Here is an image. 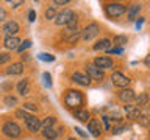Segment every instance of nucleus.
Listing matches in <instances>:
<instances>
[{"label": "nucleus", "instance_id": "1", "mask_svg": "<svg viewBox=\"0 0 150 140\" xmlns=\"http://www.w3.org/2000/svg\"><path fill=\"white\" fill-rule=\"evenodd\" d=\"M84 103V97L83 93L80 90H67L64 95V104L70 107V109H80V106H81Z\"/></svg>", "mask_w": 150, "mask_h": 140}, {"label": "nucleus", "instance_id": "2", "mask_svg": "<svg viewBox=\"0 0 150 140\" xmlns=\"http://www.w3.org/2000/svg\"><path fill=\"white\" fill-rule=\"evenodd\" d=\"M105 11H106V16L108 17H120L124 16V14L127 13V6L124 3H117V2H112V3H108L105 6Z\"/></svg>", "mask_w": 150, "mask_h": 140}, {"label": "nucleus", "instance_id": "3", "mask_svg": "<svg viewBox=\"0 0 150 140\" xmlns=\"http://www.w3.org/2000/svg\"><path fill=\"white\" fill-rule=\"evenodd\" d=\"M2 131H3V134L9 139H17L22 132L21 126H19L16 121H6V123H3Z\"/></svg>", "mask_w": 150, "mask_h": 140}, {"label": "nucleus", "instance_id": "4", "mask_svg": "<svg viewBox=\"0 0 150 140\" xmlns=\"http://www.w3.org/2000/svg\"><path fill=\"white\" fill-rule=\"evenodd\" d=\"M75 16V13L72 9H64L61 11L59 14H56V19H55V23L58 27H67V23L70 22V19Z\"/></svg>", "mask_w": 150, "mask_h": 140}, {"label": "nucleus", "instance_id": "5", "mask_svg": "<svg viewBox=\"0 0 150 140\" xmlns=\"http://www.w3.org/2000/svg\"><path fill=\"white\" fill-rule=\"evenodd\" d=\"M111 83L119 89H127L130 84V78L125 76V75H122L120 72H114L111 75Z\"/></svg>", "mask_w": 150, "mask_h": 140}, {"label": "nucleus", "instance_id": "6", "mask_svg": "<svg viewBox=\"0 0 150 140\" xmlns=\"http://www.w3.org/2000/svg\"><path fill=\"white\" fill-rule=\"evenodd\" d=\"M98 31H100V27L97 25V23H89V25L84 28V30L81 31V37L84 42L88 41H92L94 37H96L98 34Z\"/></svg>", "mask_w": 150, "mask_h": 140}, {"label": "nucleus", "instance_id": "7", "mask_svg": "<svg viewBox=\"0 0 150 140\" xmlns=\"http://www.w3.org/2000/svg\"><path fill=\"white\" fill-rule=\"evenodd\" d=\"M86 75L91 79H94V81H102L103 79V70H100L98 67H96L94 64H88L86 65Z\"/></svg>", "mask_w": 150, "mask_h": 140}, {"label": "nucleus", "instance_id": "8", "mask_svg": "<svg viewBox=\"0 0 150 140\" xmlns=\"http://www.w3.org/2000/svg\"><path fill=\"white\" fill-rule=\"evenodd\" d=\"M94 65L98 67L100 70H108L114 65V62H112V59L108 58V56H97V58L94 59Z\"/></svg>", "mask_w": 150, "mask_h": 140}, {"label": "nucleus", "instance_id": "9", "mask_svg": "<svg viewBox=\"0 0 150 140\" xmlns=\"http://www.w3.org/2000/svg\"><path fill=\"white\" fill-rule=\"evenodd\" d=\"M25 126L28 128V131H31V132H38V131L41 129V121H39V118H36L35 115L28 114L25 117Z\"/></svg>", "mask_w": 150, "mask_h": 140}, {"label": "nucleus", "instance_id": "10", "mask_svg": "<svg viewBox=\"0 0 150 140\" xmlns=\"http://www.w3.org/2000/svg\"><path fill=\"white\" fill-rule=\"evenodd\" d=\"M124 112H125L127 118H130V120H136V121H138V118L141 117V111L138 109V106L127 104V106H124Z\"/></svg>", "mask_w": 150, "mask_h": 140}, {"label": "nucleus", "instance_id": "11", "mask_svg": "<svg viewBox=\"0 0 150 140\" xmlns=\"http://www.w3.org/2000/svg\"><path fill=\"white\" fill-rule=\"evenodd\" d=\"M80 36H81V31H78V28H72V30H66L64 33V41L69 42V44H75Z\"/></svg>", "mask_w": 150, "mask_h": 140}, {"label": "nucleus", "instance_id": "12", "mask_svg": "<svg viewBox=\"0 0 150 140\" xmlns=\"http://www.w3.org/2000/svg\"><path fill=\"white\" fill-rule=\"evenodd\" d=\"M72 79L77 84H80V86H89V84H91V78H89L86 73H81V72H74Z\"/></svg>", "mask_w": 150, "mask_h": 140}, {"label": "nucleus", "instance_id": "13", "mask_svg": "<svg viewBox=\"0 0 150 140\" xmlns=\"http://www.w3.org/2000/svg\"><path fill=\"white\" fill-rule=\"evenodd\" d=\"M3 33L6 36H16L19 33V23L14 20H9L3 25Z\"/></svg>", "mask_w": 150, "mask_h": 140}, {"label": "nucleus", "instance_id": "14", "mask_svg": "<svg viewBox=\"0 0 150 140\" xmlns=\"http://www.w3.org/2000/svg\"><path fill=\"white\" fill-rule=\"evenodd\" d=\"M3 45L6 50H17V47L21 45V39H19L17 36H6Z\"/></svg>", "mask_w": 150, "mask_h": 140}, {"label": "nucleus", "instance_id": "15", "mask_svg": "<svg viewBox=\"0 0 150 140\" xmlns=\"http://www.w3.org/2000/svg\"><path fill=\"white\" fill-rule=\"evenodd\" d=\"M88 131L91 132L92 137H100V134H102L100 121H97V120H89V123H88Z\"/></svg>", "mask_w": 150, "mask_h": 140}, {"label": "nucleus", "instance_id": "16", "mask_svg": "<svg viewBox=\"0 0 150 140\" xmlns=\"http://www.w3.org/2000/svg\"><path fill=\"white\" fill-rule=\"evenodd\" d=\"M23 72V64L22 62H13L11 65H8L6 69V75L9 76H16V75H21Z\"/></svg>", "mask_w": 150, "mask_h": 140}, {"label": "nucleus", "instance_id": "17", "mask_svg": "<svg viewBox=\"0 0 150 140\" xmlns=\"http://www.w3.org/2000/svg\"><path fill=\"white\" fill-rule=\"evenodd\" d=\"M119 98L124 103H130V101H133L134 98H136V93L131 90V89L127 87V89H122V90L119 92Z\"/></svg>", "mask_w": 150, "mask_h": 140}, {"label": "nucleus", "instance_id": "18", "mask_svg": "<svg viewBox=\"0 0 150 140\" xmlns=\"http://www.w3.org/2000/svg\"><path fill=\"white\" fill-rule=\"evenodd\" d=\"M17 92H19V95H27L28 92H30V81L25 78V79H21V81L17 83Z\"/></svg>", "mask_w": 150, "mask_h": 140}, {"label": "nucleus", "instance_id": "19", "mask_svg": "<svg viewBox=\"0 0 150 140\" xmlns=\"http://www.w3.org/2000/svg\"><path fill=\"white\" fill-rule=\"evenodd\" d=\"M110 47H111V41L106 39V37H103V39L97 41L96 44H94L92 48L96 50V51H98V50H110Z\"/></svg>", "mask_w": 150, "mask_h": 140}, {"label": "nucleus", "instance_id": "20", "mask_svg": "<svg viewBox=\"0 0 150 140\" xmlns=\"http://www.w3.org/2000/svg\"><path fill=\"white\" fill-rule=\"evenodd\" d=\"M141 13V5L139 3H134V5H131V6L127 9V16H128L130 20H134L136 17H138V14Z\"/></svg>", "mask_w": 150, "mask_h": 140}, {"label": "nucleus", "instance_id": "21", "mask_svg": "<svg viewBox=\"0 0 150 140\" xmlns=\"http://www.w3.org/2000/svg\"><path fill=\"white\" fill-rule=\"evenodd\" d=\"M74 115H75V118H78L80 121H83V123H88L89 118H91V115H89V112L86 109H75Z\"/></svg>", "mask_w": 150, "mask_h": 140}, {"label": "nucleus", "instance_id": "22", "mask_svg": "<svg viewBox=\"0 0 150 140\" xmlns=\"http://www.w3.org/2000/svg\"><path fill=\"white\" fill-rule=\"evenodd\" d=\"M42 135H44L45 140H55L59 134H58V131H56V129L49 128V129H42Z\"/></svg>", "mask_w": 150, "mask_h": 140}, {"label": "nucleus", "instance_id": "23", "mask_svg": "<svg viewBox=\"0 0 150 140\" xmlns=\"http://www.w3.org/2000/svg\"><path fill=\"white\" fill-rule=\"evenodd\" d=\"M127 41H128V37H127L125 34H119V36H116L114 39H112L111 44L117 45V48H122V47H124V45L127 44Z\"/></svg>", "mask_w": 150, "mask_h": 140}, {"label": "nucleus", "instance_id": "24", "mask_svg": "<svg viewBox=\"0 0 150 140\" xmlns=\"http://www.w3.org/2000/svg\"><path fill=\"white\" fill-rule=\"evenodd\" d=\"M56 123V118L55 117H47V118L41 123V129H49V128H53V125Z\"/></svg>", "mask_w": 150, "mask_h": 140}, {"label": "nucleus", "instance_id": "25", "mask_svg": "<svg viewBox=\"0 0 150 140\" xmlns=\"http://www.w3.org/2000/svg\"><path fill=\"white\" fill-rule=\"evenodd\" d=\"M138 123L141 126H149L150 125V115L147 112H141V117L138 118Z\"/></svg>", "mask_w": 150, "mask_h": 140}, {"label": "nucleus", "instance_id": "26", "mask_svg": "<svg viewBox=\"0 0 150 140\" xmlns=\"http://www.w3.org/2000/svg\"><path fill=\"white\" fill-rule=\"evenodd\" d=\"M134 100H136V104L138 106H145L149 103V97H147V93H139Z\"/></svg>", "mask_w": 150, "mask_h": 140}, {"label": "nucleus", "instance_id": "27", "mask_svg": "<svg viewBox=\"0 0 150 140\" xmlns=\"http://www.w3.org/2000/svg\"><path fill=\"white\" fill-rule=\"evenodd\" d=\"M44 17L47 19V20L56 19V9H55V6H49V8H47L45 13H44Z\"/></svg>", "mask_w": 150, "mask_h": 140}, {"label": "nucleus", "instance_id": "28", "mask_svg": "<svg viewBox=\"0 0 150 140\" xmlns=\"http://www.w3.org/2000/svg\"><path fill=\"white\" fill-rule=\"evenodd\" d=\"M30 47H31V41H30V39H27V41L21 42V45L17 47V51H19V53H22V51H25L27 48H30Z\"/></svg>", "mask_w": 150, "mask_h": 140}, {"label": "nucleus", "instance_id": "29", "mask_svg": "<svg viewBox=\"0 0 150 140\" xmlns=\"http://www.w3.org/2000/svg\"><path fill=\"white\" fill-rule=\"evenodd\" d=\"M38 58H39L41 61H44V62H53V61H55V56L49 55V53H41Z\"/></svg>", "mask_w": 150, "mask_h": 140}, {"label": "nucleus", "instance_id": "30", "mask_svg": "<svg viewBox=\"0 0 150 140\" xmlns=\"http://www.w3.org/2000/svg\"><path fill=\"white\" fill-rule=\"evenodd\" d=\"M42 79H44V86L45 87H52V76L50 73H42Z\"/></svg>", "mask_w": 150, "mask_h": 140}, {"label": "nucleus", "instance_id": "31", "mask_svg": "<svg viewBox=\"0 0 150 140\" xmlns=\"http://www.w3.org/2000/svg\"><path fill=\"white\" fill-rule=\"evenodd\" d=\"M16 103H17L16 97H13V95H8V97H5V104H6V106H14Z\"/></svg>", "mask_w": 150, "mask_h": 140}, {"label": "nucleus", "instance_id": "32", "mask_svg": "<svg viewBox=\"0 0 150 140\" xmlns=\"http://www.w3.org/2000/svg\"><path fill=\"white\" fill-rule=\"evenodd\" d=\"M23 111L36 112V111H38V106L35 104V103H25V104H23Z\"/></svg>", "mask_w": 150, "mask_h": 140}, {"label": "nucleus", "instance_id": "33", "mask_svg": "<svg viewBox=\"0 0 150 140\" xmlns=\"http://www.w3.org/2000/svg\"><path fill=\"white\" fill-rule=\"evenodd\" d=\"M11 59V55L9 53H0V64H5Z\"/></svg>", "mask_w": 150, "mask_h": 140}, {"label": "nucleus", "instance_id": "34", "mask_svg": "<svg viewBox=\"0 0 150 140\" xmlns=\"http://www.w3.org/2000/svg\"><path fill=\"white\" fill-rule=\"evenodd\" d=\"M72 28H77V14L70 19V22L67 23V30H72Z\"/></svg>", "mask_w": 150, "mask_h": 140}, {"label": "nucleus", "instance_id": "35", "mask_svg": "<svg viewBox=\"0 0 150 140\" xmlns=\"http://www.w3.org/2000/svg\"><path fill=\"white\" fill-rule=\"evenodd\" d=\"M127 129V126H124V125H122V126H117V128H112V131H111V132L112 134H120V132H124V131Z\"/></svg>", "mask_w": 150, "mask_h": 140}, {"label": "nucleus", "instance_id": "36", "mask_svg": "<svg viewBox=\"0 0 150 140\" xmlns=\"http://www.w3.org/2000/svg\"><path fill=\"white\" fill-rule=\"evenodd\" d=\"M28 115V112L27 111H16V117H17V118H22V120H25V117Z\"/></svg>", "mask_w": 150, "mask_h": 140}, {"label": "nucleus", "instance_id": "37", "mask_svg": "<svg viewBox=\"0 0 150 140\" xmlns=\"http://www.w3.org/2000/svg\"><path fill=\"white\" fill-rule=\"evenodd\" d=\"M35 19H36V13L33 11V9H30V11H28V20H30V22H35Z\"/></svg>", "mask_w": 150, "mask_h": 140}, {"label": "nucleus", "instance_id": "38", "mask_svg": "<svg viewBox=\"0 0 150 140\" xmlns=\"http://www.w3.org/2000/svg\"><path fill=\"white\" fill-rule=\"evenodd\" d=\"M5 19H6V11H5V8L0 6V22H3Z\"/></svg>", "mask_w": 150, "mask_h": 140}, {"label": "nucleus", "instance_id": "39", "mask_svg": "<svg viewBox=\"0 0 150 140\" xmlns=\"http://www.w3.org/2000/svg\"><path fill=\"white\" fill-rule=\"evenodd\" d=\"M75 131H77V134H78V135H81L83 139H86V137H88V134L84 132V131H83L81 128H75Z\"/></svg>", "mask_w": 150, "mask_h": 140}, {"label": "nucleus", "instance_id": "40", "mask_svg": "<svg viewBox=\"0 0 150 140\" xmlns=\"http://www.w3.org/2000/svg\"><path fill=\"white\" fill-rule=\"evenodd\" d=\"M102 120H103V123H105V129H110V117H102Z\"/></svg>", "mask_w": 150, "mask_h": 140}, {"label": "nucleus", "instance_id": "41", "mask_svg": "<svg viewBox=\"0 0 150 140\" xmlns=\"http://www.w3.org/2000/svg\"><path fill=\"white\" fill-rule=\"evenodd\" d=\"M69 0H55L53 5H61V6H64V5H67Z\"/></svg>", "mask_w": 150, "mask_h": 140}, {"label": "nucleus", "instance_id": "42", "mask_svg": "<svg viewBox=\"0 0 150 140\" xmlns=\"http://www.w3.org/2000/svg\"><path fill=\"white\" fill-rule=\"evenodd\" d=\"M142 22H144V17H139V20L136 22V28H138V30H139L141 27H142Z\"/></svg>", "mask_w": 150, "mask_h": 140}, {"label": "nucleus", "instance_id": "43", "mask_svg": "<svg viewBox=\"0 0 150 140\" xmlns=\"http://www.w3.org/2000/svg\"><path fill=\"white\" fill-rule=\"evenodd\" d=\"M23 2H21V0H17V2H9V5H13V8H17L19 5H22Z\"/></svg>", "mask_w": 150, "mask_h": 140}, {"label": "nucleus", "instance_id": "44", "mask_svg": "<svg viewBox=\"0 0 150 140\" xmlns=\"http://www.w3.org/2000/svg\"><path fill=\"white\" fill-rule=\"evenodd\" d=\"M144 64L147 65V67H150V55L145 56V59H144Z\"/></svg>", "mask_w": 150, "mask_h": 140}, {"label": "nucleus", "instance_id": "45", "mask_svg": "<svg viewBox=\"0 0 150 140\" xmlns=\"http://www.w3.org/2000/svg\"><path fill=\"white\" fill-rule=\"evenodd\" d=\"M28 59H30V55H28V53L22 55V61H28Z\"/></svg>", "mask_w": 150, "mask_h": 140}, {"label": "nucleus", "instance_id": "46", "mask_svg": "<svg viewBox=\"0 0 150 140\" xmlns=\"http://www.w3.org/2000/svg\"><path fill=\"white\" fill-rule=\"evenodd\" d=\"M67 140H77V139H74V137H70V139H67Z\"/></svg>", "mask_w": 150, "mask_h": 140}, {"label": "nucleus", "instance_id": "47", "mask_svg": "<svg viewBox=\"0 0 150 140\" xmlns=\"http://www.w3.org/2000/svg\"><path fill=\"white\" fill-rule=\"evenodd\" d=\"M149 135H150V131H149Z\"/></svg>", "mask_w": 150, "mask_h": 140}]
</instances>
